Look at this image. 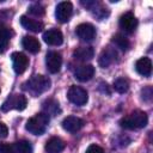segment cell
<instances>
[{
    "mask_svg": "<svg viewBox=\"0 0 153 153\" xmlns=\"http://www.w3.org/2000/svg\"><path fill=\"white\" fill-rule=\"evenodd\" d=\"M50 85H51V81L48 76L35 74L23 84V88L29 93H31L32 96H38L45 92L47 90H49Z\"/></svg>",
    "mask_w": 153,
    "mask_h": 153,
    "instance_id": "1",
    "label": "cell"
},
{
    "mask_svg": "<svg viewBox=\"0 0 153 153\" xmlns=\"http://www.w3.org/2000/svg\"><path fill=\"white\" fill-rule=\"evenodd\" d=\"M147 122H148L147 114L143 111H140V110H135V111L130 112L128 116L121 118L120 126L124 129L134 130V129H141V128L146 127Z\"/></svg>",
    "mask_w": 153,
    "mask_h": 153,
    "instance_id": "2",
    "label": "cell"
},
{
    "mask_svg": "<svg viewBox=\"0 0 153 153\" xmlns=\"http://www.w3.org/2000/svg\"><path fill=\"white\" fill-rule=\"evenodd\" d=\"M48 123H49V115H47L45 112H39L27 120L25 124V129L33 135H42L45 131Z\"/></svg>",
    "mask_w": 153,
    "mask_h": 153,
    "instance_id": "3",
    "label": "cell"
},
{
    "mask_svg": "<svg viewBox=\"0 0 153 153\" xmlns=\"http://www.w3.org/2000/svg\"><path fill=\"white\" fill-rule=\"evenodd\" d=\"M27 105V99L25 96L23 94H11L6 98V100L2 103V106H1V110L2 111H10L12 109H16V110H24Z\"/></svg>",
    "mask_w": 153,
    "mask_h": 153,
    "instance_id": "4",
    "label": "cell"
},
{
    "mask_svg": "<svg viewBox=\"0 0 153 153\" xmlns=\"http://www.w3.org/2000/svg\"><path fill=\"white\" fill-rule=\"evenodd\" d=\"M67 97H68L71 103L78 105V106L85 105L87 103V99H88L87 91L84 87L76 86V85H73L69 87V90L67 92Z\"/></svg>",
    "mask_w": 153,
    "mask_h": 153,
    "instance_id": "5",
    "label": "cell"
},
{
    "mask_svg": "<svg viewBox=\"0 0 153 153\" xmlns=\"http://www.w3.org/2000/svg\"><path fill=\"white\" fill-rule=\"evenodd\" d=\"M45 66L47 69L51 74H56L60 72L62 66V56L57 51H48L45 55Z\"/></svg>",
    "mask_w": 153,
    "mask_h": 153,
    "instance_id": "6",
    "label": "cell"
},
{
    "mask_svg": "<svg viewBox=\"0 0 153 153\" xmlns=\"http://www.w3.org/2000/svg\"><path fill=\"white\" fill-rule=\"evenodd\" d=\"M73 5L69 1H61L55 8V17L60 23H67L72 17Z\"/></svg>",
    "mask_w": 153,
    "mask_h": 153,
    "instance_id": "7",
    "label": "cell"
},
{
    "mask_svg": "<svg viewBox=\"0 0 153 153\" xmlns=\"http://www.w3.org/2000/svg\"><path fill=\"white\" fill-rule=\"evenodd\" d=\"M11 60H12V66L13 69L17 74H23L29 65V59L25 54L20 53V51H14L11 55Z\"/></svg>",
    "mask_w": 153,
    "mask_h": 153,
    "instance_id": "8",
    "label": "cell"
},
{
    "mask_svg": "<svg viewBox=\"0 0 153 153\" xmlns=\"http://www.w3.org/2000/svg\"><path fill=\"white\" fill-rule=\"evenodd\" d=\"M118 24H120V27L123 31H126L128 33H131L137 27V19L131 12H127V13H124L120 17Z\"/></svg>",
    "mask_w": 153,
    "mask_h": 153,
    "instance_id": "9",
    "label": "cell"
},
{
    "mask_svg": "<svg viewBox=\"0 0 153 153\" xmlns=\"http://www.w3.org/2000/svg\"><path fill=\"white\" fill-rule=\"evenodd\" d=\"M75 33H76V36L81 41L88 42V41H92L94 38V36H96V29L90 23H81V24H79L76 26Z\"/></svg>",
    "mask_w": 153,
    "mask_h": 153,
    "instance_id": "10",
    "label": "cell"
},
{
    "mask_svg": "<svg viewBox=\"0 0 153 153\" xmlns=\"http://www.w3.org/2000/svg\"><path fill=\"white\" fill-rule=\"evenodd\" d=\"M85 122L76 116H67L62 121V128L69 133H76L84 127Z\"/></svg>",
    "mask_w": 153,
    "mask_h": 153,
    "instance_id": "11",
    "label": "cell"
},
{
    "mask_svg": "<svg viewBox=\"0 0 153 153\" xmlns=\"http://www.w3.org/2000/svg\"><path fill=\"white\" fill-rule=\"evenodd\" d=\"M43 41L48 45H61L63 43V35L59 29H49L43 33Z\"/></svg>",
    "mask_w": 153,
    "mask_h": 153,
    "instance_id": "12",
    "label": "cell"
},
{
    "mask_svg": "<svg viewBox=\"0 0 153 153\" xmlns=\"http://www.w3.org/2000/svg\"><path fill=\"white\" fill-rule=\"evenodd\" d=\"M94 75V67L92 65H82L79 66L75 72H74V76L75 79H78L79 81H88L93 78Z\"/></svg>",
    "mask_w": 153,
    "mask_h": 153,
    "instance_id": "13",
    "label": "cell"
},
{
    "mask_svg": "<svg viewBox=\"0 0 153 153\" xmlns=\"http://www.w3.org/2000/svg\"><path fill=\"white\" fill-rule=\"evenodd\" d=\"M116 57H117L116 50H115L114 48L108 47V48H105V49L102 51L98 62H99V65H100L103 68H106V67H109L110 65H112V63L116 61Z\"/></svg>",
    "mask_w": 153,
    "mask_h": 153,
    "instance_id": "14",
    "label": "cell"
},
{
    "mask_svg": "<svg viewBox=\"0 0 153 153\" xmlns=\"http://www.w3.org/2000/svg\"><path fill=\"white\" fill-rule=\"evenodd\" d=\"M20 24H22V26L24 29H26L29 31H32V32H39L44 27V24L42 22L32 19V18H29L26 16H22L20 17Z\"/></svg>",
    "mask_w": 153,
    "mask_h": 153,
    "instance_id": "15",
    "label": "cell"
},
{
    "mask_svg": "<svg viewBox=\"0 0 153 153\" xmlns=\"http://www.w3.org/2000/svg\"><path fill=\"white\" fill-rule=\"evenodd\" d=\"M44 149L47 153H61L65 149V142L60 137L53 136L45 142Z\"/></svg>",
    "mask_w": 153,
    "mask_h": 153,
    "instance_id": "16",
    "label": "cell"
},
{
    "mask_svg": "<svg viewBox=\"0 0 153 153\" xmlns=\"http://www.w3.org/2000/svg\"><path fill=\"white\" fill-rule=\"evenodd\" d=\"M136 72L142 76H149L152 73V61L148 57H141L135 63Z\"/></svg>",
    "mask_w": 153,
    "mask_h": 153,
    "instance_id": "17",
    "label": "cell"
},
{
    "mask_svg": "<svg viewBox=\"0 0 153 153\" xmlns=\"http://www.w3.org/2000/svg\"><path fill=\"white\" fill-rule=\"evenodd\" d=\"M22 45L25 50H27L31 54H36L41 49V44H39L38 39L33 36H24L22 39Z\"/></svg>",
    "mask_w": 153,
    "mask_h": 153,
    "instance_id": "18",
    "label": "cell"
},
{
    "mask_svg": "<svg viewBox=\"0 0 153 153\" xmlns=\"http://www.w3.org/2000/svg\"><path fill=\"white\" fill-rule=\"evenodd\" d=\"M12 36V31L8 26H6L5 24H0V54H2L4 51H6L10 39Z\"/></svg>",
    "mask_w": 153,
    "mask_h": 153,
    "instance_id": "19",
    "label": "cell"
},
{
    "mask_svg": "<svg viewBox=\"0 0 153 153\" xmlns=\"http://www.w3.org/2000/svg\"><path fill=\"white\" fill-rule=\"evenodd\" d=\"M93 55H94V50L92 47H79L73 51L74 59L79 61H88L93 57Z\"/></svg>",
    "mask_w": 153,
    "mask_h": 153,
    "instance_id": "20",
    "label": "cell"
},
{
    "mask_svg": "<svg viewBox=\"0 0 153 153\" xmlns=\"http://www.w3.org/2000/svg\"><path fill=\"white\" fill-rule=\"evenodd\" d=\"M11 153H32V146L26 140H19L11 146Z\"/></svg>",
    "mask_w": 153,
    "mask_h": 153,
    "instance_id": "21",
    "label": "cell"
},
{
    "mask_svg": "<svg viewBox=\"0 0 153 153\" xmlns=\"http://www.w3.org/2000/svg\"><path fill=\"white\" fill-rule=\"evenodd\" d=\"M43 109L47 115H57L61 110L59 106V103L54 99H48L43 103Z\"/></svg>",
    "mask_w": 153,
    "mask_h": 153,
    "instance_id": "22",
    "label": "cell"
},
{
    "mask_svg": "<svg viewBox=\"0 0 153 153\" xmlns=\"http://www.w3.org/2000/svg\"><path fill=\"white\" fill-rule=\"evenodd\" d=\"M112 43L115 44L116 48L121 49L122 51H126L129 48V41L123 35H121V33H116L112 37Z\"/></svg>",
    "mask_w": 153,
    "mask_h": 153,
    "instance_id": "23",
    "label": "cell"
},
{
    "mask_svg": "<svg viewBox=\"0 0 153 153\" xmlns=\"http://www.w3.org/2000/svg\"><path fill=\"white\" fill-rule=\"evenodd\" d=\"M114 88L118 93H126L129 90V81L124 78H118L114 81Z\"/></svg>",
    "mask_w": 153,
    "mask_h": 153,
    "instance_id": "24",
    "label": "cell"
},
{
    "mask_svg": "<svg viewBox=\"0 0 153 153\" xmlns=\"http://www.w3.org/2000/svg\"><path fill=\"white\" fill-rule=\"evenodd\" d=\"M29 12H30L31 14L36 16V17H42V16L44 14L45 10H44V7H43L41 4H33V5H31V6L29 7Z\"/></svg>",
    "mask_w": 153,
    "mask_h": 153,
    "instance_id": "25",
    "label": "cell"
},
{
    "mask_svg": "<svg viewBox=\"0 0 153 153\" xmlns=\"http://www.w3.org/2000/svg\"><path fill=\"white\" fill-rule=\"evenodd\" d=\"M141 94H142V99L145 102H151L152 99V96H153V91H152V87L151 86H146L145 88H142L141 91Z\"/></svg>",
    "mask_w": 153,
    "mask_h": 153,
    "instance_id": "26",
    "label": "cell"
},
{
    "mask_svg": "<svg viewBox=\"0 0 153 153\" xmlns=\"http://www.w3.org/2000/svg\"><path fill=\"white\" fill-rule=\"evenodd\" d=\"M85 153H104V149H103L100 146L93 143V145H90V146L87 147V149H86Z\"/></svg>",
    "mask_w": 153,
    "mask_h": 153,
    "instance_id": "27",
    "label": "cell"
},
{
    "mask_svg": "<svg viewBox=\"0 0 153 153\" xmlns=\"http://www.w3.org/2000/svg\"><path fill=\"white\" fill-rule=\"evenodd\" d=\"M8 134V129L6 127V124H4L2 122H0V140L5 139Z\"/></svg>",
    "mask_w": 153,
    "mask_h": 153,
    "instance_id": "28",
    "label": "cell"
},
{
    "mask_svg": "<svg viewBox=\"0 0 153 153\" xmlns=\"http://www.w3.org/2000/svg\"><path fill=\"white\" fill-rule=\"evenodd\" d=\"M0 153H11V146L8 143L0 142Z\"/></svg>",
    "mask_w": 153,
    "mask_h": 153,
    "instance_id": "29",
    "label": "cell"
}]
</instances>
